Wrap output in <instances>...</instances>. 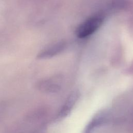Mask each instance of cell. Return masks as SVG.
I'll return each mask as SVG.
<instances>
[{
	"label": "cell",
	"instance_id": "3957f363",
	"mask_svg": "<svg viewBox=\"0 0 133 133\" xmlns=\"http://www.w3.org/2000/svg\"><path fill=\"white\" fill-rule=\"evenodd\" d=\"M79 98V93L75 91L66 98L57 115V119L61 120L66 117L72 111Z\"/></svg>",
	"mask_w": 133,
	"mask_h": 133
},
{
	"label": "cell",
	"instance_id": "7a4b0ae2",
	"mask_svg": "<svg viewBox=\"0 0 133 133\" xmlns=\"http://www.w3.org/2000/svg\"><path fill=\"white\" fill-rule=\"evenodd\" d=\"M112 113L109 109H103L97 112L87 124L83 133H93L97 128L108 123L112 119Z\"/></svg>",
	"mask_w": 133,
	"mask_h": 133
},
{
	"label": "cell",
	"instance_id": "277c9868",
	"mask_svg": "<svg viewBox=\"0 0 133 133\" xmlns=\"http://www.w3.org/2000/svg\"><path fill=\"white\" fill-rule=\"evenodd\" d=\"M65 47V43L64 42H57L41 50L37 54V58L44 59L51 58L63 51Z\"/></svg>",
	"mask_w": 133,
	"mask_h": 133
},
{
	"label": "cell",
	"instance_id": "8992f818",
	"mask_svg": "<svg viewBox=\"0 0 133 133\" xmlns=\"http://www.w3.org/2000/svg\"><path fill=\"white\" fill-rule=\"evenodd\" d=\"M132 125L133 126V118H132Z\"/></svg>",
	"mask_w": 133,
	"mask_h": 133
},
{
	"label": "cell",
	"instance_id": "6da1fadb",
	"mask_svg": "<svg viewBox=\"0 0 133 133\" xmlns=\"http://www.w3.org/2000/svg\"><path fill=\"white\" fill-rule=\"evenodd\" d=\"M103 21V17L101 15L90 17L77 27L76 35L79 38H84L92 34L101 26Z\"/></svg>",
	"mask_w": 133,
	"mask_h": 133
},
{
	"label": "cell",
	"instance_id": "5b68a950",
	"mask_svg": "<svg viewBox=\"0 0 133 133\" xmlns=\"http://www.w3.org/2000/svg\"><path fill=\"white\" fill-rule=\"evenodd\" d=\"M38 88L46 92H56L60 89V84L54 79H44L39 81L37 84Z\"/></svg>",
	"mask_w": 133,
	"mask_h": 133
}]
</instances>
